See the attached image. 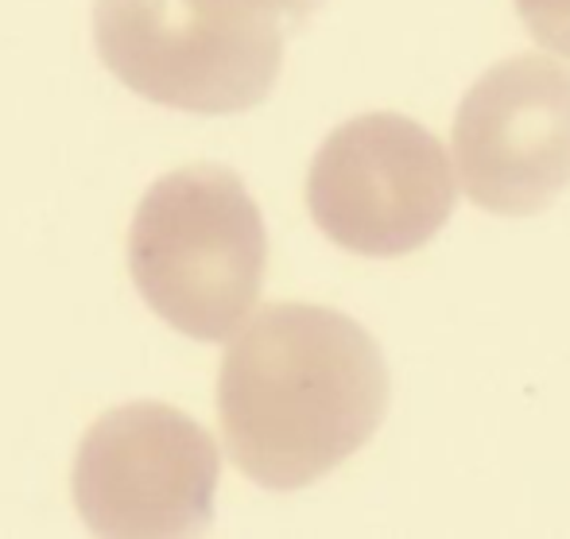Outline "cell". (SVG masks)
I'll use <instances>...</instances> for the list:
<instances>
[{
  "mask_svg": "<svg viewBox=\"0 0 570 539\" xmlns=\"http://www.w3.org/2000/svg\"><path fill=\"white\" fill-rule=\"evenodd\" d=\"M389 392L384 353L361 323L318 303H268L222 361V439L253 486L292 493L381 431Z\"/></svg>",
  "mask_w": 570,
  "mask_h": 539,
  "instance_id": "1",
  "label": "cell"
},
{
  "mask_svg": "<svg viewBox=\"0 0 570 539\" xmlns=\"http://www.w3.org/2000/svg\"><path fill=\"white\" fill-rule=\"evenodd\" d=\"M128 268L151 311L195 342H226L253 315L268 233L237 171L190 164L151 183L128 229Z\"/></svg>",
  "mask_w": 570,
  "mask_h": 539,
  "instance_id": "2",
  "label": "cell"
},
{
  "mask_svg": "<svg viewBox=\"0 0 570 539\" xmlns=\"http://www.w3.org/2000/svg\"><path fill=\"white\" fill-rule=\"evenodd\" d=\"M94 39L140 98L183 112H245L272 94L284 28L222 0H98Z\"/></svg>",
  "mask_w": 570,
  "mask_h": 539,
  "instance_id": "3",
  "label": "cell"
},
{
  "mask_svg": "<svg viewBox=\"0 0 570 539\" xmlns=\"http://www.w3.org/2000/svg\"><path fill=\"white\" fill-rule=\"evenodd\" d=\"M454 167L435 133L400 112H361L323 140L307 210L345 253L407 256L454 214Z\"/></svg>",
  "mask_w": 570,
  "mask_h": 539,
  "instance_id": "4",
  "label": "cell"
},
{
  "mask_svg": "<svg viewBox=\"0 0 570 539\" xmlns=\"http://www.w3.org/2000/svg\"><path fill=\"white\" fill-rule=\"evenodd\" d=\"M218 447L190 415L140 400L106 412L75 458V504L94 536H198L214 520Z\"/></svg>",
  "mask_w": 570,
  "mask_h": 539,
  "instance_id": "5",
  "label": "cell"
},
{
  "mask_svg": "<svg viewBox=\"0 0 570 539\" xmlns=\"http://www.w3.org/2000/svg\"><path fill=\"white\" fill-rule=\"evenodd\" d=\"M454 167L481 210H548L570 187V70L543 55L489 67L458 106Z\"/></svg>",
  "mask_w": 570,
  "mask_h": 539,
  "instance_id": "6",
  "label": "cell"
},
{
  "mask_svg": "<svg viewBox=\"0 0 570 539\" xmlns=\"http://www.w3.org/2000/svg\"><path fill=\"white\" fill-rule=\"evenodd\" d=\"M528 36L559 59H570V0H512Z\"/></svg>",
  "mask_w": 570,
  "mask_h": 539,
  "instance_id": "7",
  "label": "cell"
},
{
  "mask_svg": "<svg viewBox=\"0 0 570 539\" xmlns=\"http://www.w3.org/2000/svg\"><path fill=\"white\" fill-rule=\"evenodd\" d=\"M229 8H240V12L253 16H268V20H307L323 0H222Z\"/></svg>",
  "mask_w": 570,
  "mask_h": 539,
  "instance_id": "8",
  "label": "cell"
}]
</instances>
